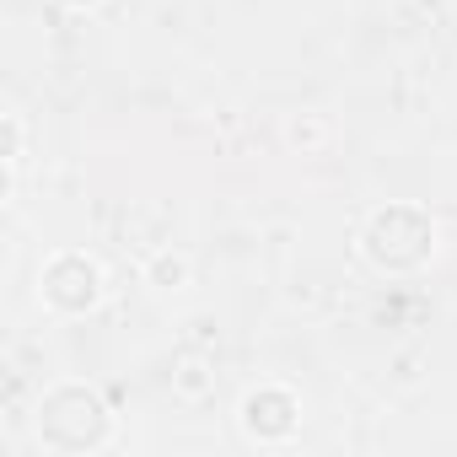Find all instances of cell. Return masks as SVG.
<instances>
[{"label":"cell","mask_w":457,"mask_h":457,"mask_svg":"<svg viewBox=\"0 0 457 457\" xmlns=\"http://www.w3.org/2000/svg\"><path fill=\"white\" fill-rule=\"evenodd\" d=\"M243 425H248L259 441H280V436H291V425H296V403H291V393H275V387L253 393Z\"/></svg>","instance_id":"obj_1"},{"label":"cell","mask_w":457,"mask_h":457,"mask_svg":"<svg viewBox=\"0 0 457 457\" xmlns=\"http://www.w3.org/2000/svg\"><path fill=\"white\" fill-rule=\"evenodd\" d=\"M76 6H81V0H76Z\"/></svg>","instance_id":"obj_3"},{"label":"cell","mask_w":457,"mask_h":457,"mask_svg":"<svg viewBox=\"0 0 457 457\" xmlns=\"http://www.w3.org/2000/svg\"><path fill=\"white\" fill-rule=\"evenodd\" d=\"M49 296H54L60 307H71V312L92 307V302H97V270H92L87 259H60V264L49 270Z\"/></svg>","instance_id":"obj_2"}]
</instances>
